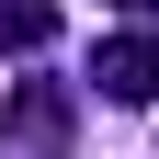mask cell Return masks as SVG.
Here are the masks:
<instances>
[{
  "mask_svg": "<svg viewBox=\"0 0 159 159\" xmlns=\"http://www.w3.org/2000/svg\"><path fill=\"white\" fill-rule=\"evenodd\" d=\"M91 80H102V102H159V34H114V46H91Z\"/></svg>",
  "mask_w": 159,
  "mask_h": 159,
  "instance_id": "cell-1",
  "label": "cell"
},
{
  "mask_svg": "<svg viewBox=\"0 0 159 159\" xmlns=\"http://www.w3.org/2000/svg\"><path fill=\"white\" fill-rule=\"evenodd\" d=\"M0 136H23V148H68V91H57V80H11Z\"/></svg>",
  "mask_w": 159,
  "mask_h": 159,
  "instance_id": "cell-2",
  "label": "cell"
},
{
  "mask_svg": "<svg viewBox=\"0 0 159 159\" xmlns=\"http://www.w3.org/2000/svg\"><path fill=\"white\" fill-rule=\"evenodd\" d=\"M57 23H68L57 0H0V46H11V57H34V46H57Z\"/></svg>",
  "mask_w": 159,
  "mask_h": 159,
  "instance_id": "cell-3",
  "label": "cell"
},
{
  "mask_svg": "<svg viewBox=\"0 0 159 159\" xmlns=\"http://www.w3.org/2000/svg\"><path fill=\"white\" fill-rule=\"evenodd\" d=\"M114 11H159V0H114Z\"/></svg>",
  "mask_w": 159,
  "mask_h": 159,
  "instance_id": "cell-4",
  "label": "cell"
}]
</instances>
